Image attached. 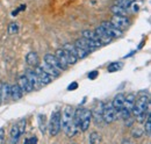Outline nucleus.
Segmentation results:
<instances>
[{"label": "nucleus", "mask_w": 151, "mask_h": 144, "mask_svg": "<svg viewBox=\"0 0 151 144\" xmlns=\"http://www.w3.org/2000/svg\"><path fill=\"white\" fill-rule=\"evenodd\" d=\"M60 128L68 135V137H73L78 132V129L73 125V108L65 106L60 115Z\"/></svg>", "instance_id": "nucleus-1"}, {"label": "nucleus", "mask_w": 151, "mask_h": 144, "mask_svg": "<svg viewBox=\"0 0 151 144\" xmlns=\"http://www.w3.org/2000/svg\"><path fill=\"white\" fill-rule=\"evenodd\" d=\"M149 107H150V101H149L148 95H142L135 101V105L132 109V115L137 119L138 122L145 121V116L148 114H150Z\"/></svg>", "instance_id": "nucleus-2"}, {"label": "nucleus", "mask_w": 151, "mask_h": 144, "mask_svg": "<svg viewBox=\"0 0 151 144\" xmlns=\"http://www.w3.org/2000/svg\"><path fill=\"white\" fill-rule=\"evenodd\" d=\"M60 110H55L52 114H51V117H50V122H49V134L50 136H57L58 132L60 131Z\"/></svg>", "instance_id": "nucleus-3"}, {"label": "nucleus", "mask_w": 151, "mask_h": 144, "mask_svg": "<svg viewBox=\"0 0 151 144\" xmlns=\"http://www.w3.org/2000/svg\"><path fill=\"white\" fill-rule=\"evenodd\" d=\"M102 119L105 123H112L117 117H116V110L114 109L112 104H106L102 107Z\"/></svg>", "instance_id": "nucleus-4"}, {"label": "nucleus", "mask_w": 151, "mask_h": 144, "mask_svg": "<svg viewBox=\"0 0 151 144\" xmlns=\"http://www.w3.org/2000/svg\"><path fill=\"white\" fill-rule=\"evenodd\" d=\"M35 73H36V77H37L41 86L48 85V84H50V83L52 81V78H54V77H51L49 73H47L40 65H36V66H35Z\"/></svg>", "instance_id": "nucleus-5"}, {"label": "nucleus", "mask_w": 151, "mask_h": 144, "mask_svg": "<svg viewBox=\"0 0 151 144\" xmlns=\"http://www.w3.org/2000/svg\"><path fill=\"white\" fill-rule=\"evenodd\" d=\"M92 121V112L90 109H84L81 112L80 115V130L81 131H86L90 128V123Z\"/></svg>", "instance_id": "nucleus-6"}, {"label": "nucleus", "mask_w": 151, "mask_h": 144, "mask_svg": "<svg viewBox=\"0 0 151 144\" xmlns=\"http://www.w3.org/2000/svg\"><path fill=\"white\" fill-rule=\"evenodd\" d=\"M101 26L105 28L106 33L111 36L112 38H117V37H121L122 36V30L116 28L115 26L112 24V22H108V21H104L101 23Z\"/></svg>", "instance_id": "nucleus-7"}, {"label": "nucleus", "mask_w": 151, "mask_h": 144, "mask_svg": "<svg viewBox=\"0 0 151 144\" xmlns=\"http://www.w3.org/2000/svg\"><path fill=\"white\" fill-rule=\"evenodd\" d=\"M111 22H112L113 26H115L116 28H119L121 30L128 28L129 24H130L129 19L127 18V17H122V15H114L112 20H111Z\"/></svg>", "instance_id": "nucleus-8"}, {"label": "nucleus", "mask_w": 151, "mask_h": 144, "mask_svg": "<svg viewBox=\"0 0 151 144\" xmlns=\"http://www.w3.org/2000/svg\"><path fill=\"white\" fill-rule=\"evenodd\" d=\"M95 35H96V37L100 40V42H101V44H108L113 38L111 37V36L108 35L107 33H106V30H105V28L100 24L96 29H95Z\"/></svg>", "instance_id": "nucleus-9"}, {"label": "nucleus", "mask_w": 151, "mask_h": 144, "mask_svg": "<svg viewBox=\"0 0 151 144\" xmlns=\"http://www.w3.org/2000/svg\"><path fill=\"white\" fill-rule=\"evenodd\" d=\"M18 85H19V87L21 89V91L24 93H29V92H32V91L34 90V87H33V85L30 84V81L28 80V78L23 74V76H20L19 77V81H18Z\"/></svg>", "instance_id": "nucleus-10"}, {"label": "nucleus", "mask_w": 151, "mask_h": 144, "mask_svg": "<svg viewBox=\"0 0 151 144\" xmlns=\"http://www.w3.org/2000/svg\"><path fill=\"white\" fill-rule=\"evenodd\" d=\"M44 62H45L47 64H49L50 66L55 68V69H56V70H58L59 72L63 71V68H62L60 63L58 62V59L56 58V56H55V55L47 54L45 56H44Z\"/></svg>", "instance_id": "nucleus-11"}, {"label": "nucleus", "mask_w": 151, "mask_h": 144, "mask_svg": "<svg viewBox=\"0 0 151 144\" xmlns=\"http://www.w3.org/2000/svg\"><path fill=\"white\" fill-rule=\"evenodd\" d=\"M24 76L28 78V80L30 81V84L33 85V87H34V89L42 87V86H41V84H40V81H38L37 77H36L35 71H33V70H30V69H27L26 72H24Z\"/></svg>", "instance_id": "nucleus-12"}, {"label": "nucleus", "mask_w": 151, "mask_h": 144, "mask_svg": "<svg viewBox=\"0 0 151 144\" xmlns=\"http://www.w3.org/2000/svg\"><path fill=\"white\" fill-rule=\"evenodd\" d=\"M55 56H56V58L58 59V62L60 63V65H62L63 70H65V69H68V68L70 66V65H69V63H68V60H66L65 53H64V50H63L62 48L57 49L56 53H55Z\"/></svg>", "instance_id": "nucleus-13"}, {"label": "nucleus", "mask_w": 151, "mask_h": 144, "mask_svg": "<svg viewBox=\"0 0 151 144\" xmlns=\"http://www.w3.org/2000/svg\"><path fill=\"white\" fill-rule=\"evenodd\" d=\"M123 104H124V94L123 93H119L114 96L113 101H112V106L114 107V109L116 112H119L121 108L123 107Z\"/></svg>", "instance_id": "nucleus-14"}, {"label": "nucleus", "mask_w": 151, "mask_h": 144, "mask_svg": "<svg viewBox=\"0 0 151 144\" xmlns=\"http://www.w3.org/2000/svg\"><path fill=\"white\" fill-rule=\"evenodd\" d=\"M26 62L29 66H36L40 63V58H38V55L34 51H30L28 53L27 56H26Z\"/></svg>", "instance_id": "nucleus-15"}, {"label": "nucleus", "mask_w": 151, "mask_h": 144, "mask_svg": "<svg viewBox=\"0 0 151 144\" xmlns=\"http://www.w3.org/2000/svg\"><path fill=\"white\" fill-rule=\"evenodd\" d=\"M135 101H136V95L134 93H130L128 95H124V104H123V107L127 108L128 110L132 112V107L135 105Z\"/></svg>", "instance_id": "nucleus-16"}, {"label": "nucleus", "mask_w": 151, "mask_h": 144, "mask_svg": "<svg viewBox=\"0 0 151 144\" xmlns=\"http://www.w3.org/2000/svg\"><path fill=\"white\" fill-rule=\"evenodd\" d=\"M22 94H23V92L21 91V89L19 87V85H18V84H15V85H12V86H11L9 95L12 96V99H14V100H20V99L22 98Z\"/></svg>", "instance_id": "nucleus-17"}, {"label": "nucleus", "mask_w": 151, "mask_h": 144, "mask_svg": "<svg viewBox=\"0 0 151 144\" xmlns=\"http://www.w3.org/2000/svg\"><path fill=\"white\" fill-rule=\"evenodd\" d=\"M44 71L47 72V73H49L51 77H58L59 74H60V72L58 71V70H56L55 68H52V66H50L49 64H47L45 62H43V64L42 65H40Z\"/></svg>", "instance_id": "nucleus-18"}, {"label": "nucleus", "mask_w": 151, "mask_h": 144, "mask_svg": "<svg viewBox=\"0 0 151 144\" xmlns=\"http://www.w3.org/2000/svg\"><path fill=\"white\" fill-rule=\"evenodd\" d=\"M83 108H77L76 110H73V125L78 129V131L80 130V115H81Z\"/></svg>", "instance_id": "nucleus-19"}, {"label": "nucleus", "mask_w": 151, "mask_h": 144, "mask_svg": "<svg viewBox=\"0 0 151 144\" xmlns=\"http://www.w3.org/2000/svg\"><path fill=\"white\" fill-rule=\"evenodd\" d=\"M112 13L114 15H122V17H126L127 15V8L122 7V6H119V5H114L111 8Z\"/></svg>", "instance_id": "nucleus-20"}, {"label": "nucleus", "mask_w": 151, "mask_h": 144, "mask_svg": "<svg viewBox=\"0 0 151 144\" xmlns=\"http://www.w3.org/2000/svg\"><path fill=\"white\" fill-rule=\"evenodd\" d=\"M9 90H11V86L6 83H2L1 84V87H0V92H1V98L2 100H7L11 95H9Z\"/></svg>", "instance_id": "nucleus-21"}, {"label": "nucleus", "mask_w": 151, "mask_h": 144, "mask_svg": "<svg viewBox=\"0 0 151 144\" xmlns=\"http://www.w3.org/2000/svg\"><path fill=\"white\" fill-rule=\"evenodd\" d=\"M76 48H80V49H84V50H87L88 53H91L92 50H91V48L88 47V44H87V41L83 37V38H79V40H77L76 41V44H75Z\"/></svg>", "instance_id": "nucleus-22"}, {"label": "nucleus", "mask_w": 151, "mask_h": 144, "mask_svg": "<svg viewBox=\"0 0 151 144\" xmlns=\"http://www.w3.org/2000/svg\"><path fill=\"white\" fill-rule=\"evenodd\" d=\"M37 121H38V126H40V130H41V132H45V130H47V122H45V115H42V114H40L37 117Z\"/></svg>", "instance_id": "nucleus-23"}, {"label": "nucleus", "mask_w": 151, "mask_h": 144, "mask_svg": "<svg viewBox=\"0 0 151 144\" xmlns=\"http://www.w3.org/2000/svg\"><path fill=\"white\" fill-rule=\"evenodd\" d=\"M11 137H12V140L13 141H18L19 140V137L21 136V134H20L19 131V128H18V125H14V126L12 127V129H11Z\"/></svg>", "instance_id": "nucleus-24"}, {"label": "nucleus", "mask_w": 151, "mask_h": 144, "mask_svg": "<svg viewBox=\"0 0 151 144\" xmlns=\"http://www.w3.org/2000/svg\"><path fill=\"white\" fill-rule=\"evenodd\" d=\"M101 142V135L96 131H93L90 136V143L91 144H98Z\"/></svg>", "instance_id": "nucleus-25"}, {"label": "nucleus", "mask_w": 151, "mask_h": 144, "mask_svg": "<svg viewBox=\"0 0 151 144\" xmlns=\"http://www.w3.org/2000/svg\"><path fill=\"white\" fill-rule=\"evenodd\" d=\"M7 30H8V34H11V35L18 34V32H19V24L17 22H11L8 24V29Z\"/></svg>", "instance_id": "nucleus-26"}, {"label": "nucleus", "mask_w": 151, "mask_h": 144, "mask_svg": "<svg viewBox=\"0 0 151 144\" xmlns=\"http://www.w3.org/2000/svg\"><path fill=\"white\" fill-rule=\"evenodd\" d=\"M81 35H83L84 38H86V40H96L98 38L94 32H91V30H84L81 33Z\"/></svg>", "instance_id": "nucleus-27"}, {"label": "nucleus", "mask_w": 151, "mask_h": 144, "mask_svg": "<svg viewBox=\"0 0 151 144\" xmlns=\"http://www.w3.org/2000/svg\"><path fill=\"white\" fill-rule=\"evenodd\" d=\"M121 68H122V65H121L120 63L114 62V63H111V64L108 65L107 70H108V72H115V71H119Z\"/></svg>", "instance_id": "nucleus-28"}, {"label": "nucleus", "mask_w": 151, "mask_h": 144, "mask_svg": "<svg viewBox=\"0 0 151 144\" xmlns=\"http://www.w3.org/2000/svg\"><path fill=\"white\" fill-rule=\"evenodd\" d=\"M144 131L148 136L151 135V119H150V114L147 115V122H145V126H144Z\"/></svg>", "instance_id": "nucleus-29"}, {"label": "nucleus", "mask_w": 151, "mask_h": 144, "mask_svg": "<svg viewBox=\"0 0 151 144\" xmlns=\"http://www.w3.org/2000/svg\"><path fill=\"white\" fill-rule=\"evenodd\" d=\"M26 123H27L26 119H21L19 122H18V128H19V131H20V134H21V135H22V134H24V130H26Z\"/></svg>", "instance_id": "nucleus-30"}, {"label": "nucleus", "mask_w": 151, "mask_h": 144, "mask_svg": "<svg viewBox=\"0 0 151 144\" xmlns=\"http://www.w3.org/2000/svg\"><path fill=\"white\" fill-rule=\"evenodd\" d=\"M76 54H77L78 58H84V57H86L90 53L87 50H84V49H80V48H76Z\"/></svg>", "instance_id": "nucleus-31"}, {"label": "nucleus", "mask_w": 151, "mask_h": 144, "mask_svg": "<svg viewBox=\"0 0 151 144\" xmlns=\"http://www.w3.org/2000/svg\"><path fill=\"white\" fill-rule=\"evenodd\" d=\"M143 132H144V130H143V129H141V128H135V129L132 130V137L139 138V137H142V136H143Z\"/></svg>", "instance_id": "nucleus-32"}, {"label": "nucleus", "mask_w": 151, "mask_h": 144, "mask_svg": "<svg viewBox=\"0 0 151 144\" xmlns=\"http://www.w3.org/2000/svg\"><path fill=\"white\" fill-rule=\"evenodd\" d=\"M38 142V140L37 138H36V137H34V136H33V137H29V138H27V140H26V141H24V143H27V144H29V143H37Z\"/></svg>", "instance_id": "nucleus-33"}, {"label": "nucleus", "mask_w": 151, "mask_h": 144, "mask_svg": "<svg viewBox=\"0 0 151 144\" xmlns=\"http://www.w3.org/2000/svg\"><path fill=\"white\" fill-rule=\"evenodd\" d=\"M78 87V84L77 83H73V84H71L70 86H69V91H73V90H76Z\"/></svg>", "instance_id": "nucleus-34"}, {"label": "nucleus", "mask_w": 151, "mask_h": 144, "mask_svg": "<svg viewBox=\"0 0 151 144\" xmlns=\"http://www.w3.org/2000/svg\"><path fill=\"white\" fill-rule=\"evenodd\" d=\"M96 74H98V72L93 71L92 73H90V74H88V78H90V79H94L95 77H96Z\"/></svg>", "instance_id": "nucleus-35"}, {"label": "nucleus", "mask_w": 151, "mask_h": 144, "mask_svg": "<svg viewBox=\"0 0 151 144\" xmlns=\"http://www.w3.org/2000/svg\"><path fill=\"white\" fill-rule=\"evenodd\" d=\"M4 136H5V131H4V128L0 129V142L4 140Z\"/></svg>", "instance_id": "nucleus-36"}, {"label": "nucleus", "mask_w": 151, "mask_h": 144, "mask_svg": "<svg viewBox=\"0 0 151 144\" xmlns=\"http://www.w3.org/2000/svg\"><path fill=\"white\" fill-rule=\"evenodd\" d=\"M1 101H2V98H1V92H0V104H1Z\"/></svg>", "instance_id": "nucleus-37"}]
</instances>
